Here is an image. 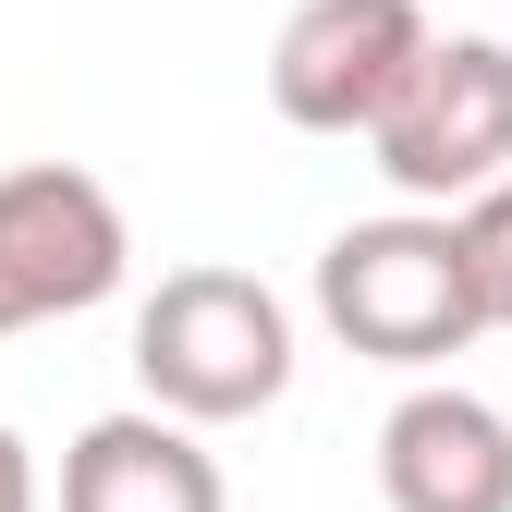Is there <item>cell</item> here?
Returning <instances> with one entry per match:
<instances>
[{"mask_svg":"<svg viewBox=\"0 0 512 512\" xmlns=\"http://www.w3.org/2000/svg\"><path fill=\"white\" fill-rule=\"evenodd\" d=\"M317 330L366 366H403V378H439L452 354L488 342L476 317V281H464V244L439 208H391V220H342L317 244Z\"/></svg>","mask_w":512,"mask_h":512,"instance_id":"6da1fadb","label":"cell"},{"mask_svg":"<svg viewBox=\"0 0 512 512\" xmlns=\"http://www.w3.org/2000/svg\"><path fill=\"white\" fill-rule=\"evenodd\" d=\"M135 378L171 427H244L293 391V305L256 269H171L135 305Z\"/></svg>","mask_w":512,"mask_h":512,"instance_id":"7a4b0ae2","label":"cell"},{"mask_svg":"<svg viewBox=\"0 0 512 512\" xmlns=\"http://www.w3.org/2000/svg\"><path fill=\"white\" fill-rule=\"evenodd\" d=\"M122 269H135V232H122V196L98 171H74V159L0 171V342L110 305Z\"/></svg>","mask_w":512,"mask_h":512,"instance_id":"277c9868","label":"cell"},{"mask_svg":"<svg viewBox=\"0 0 512 512\" xmlns=\"http://www.w3.org/2000/svg\"><path fill=\"white\" fill-rule=\"evenodd\" d=\"M439 220H452V244H464V281H476V317H488V330H512V171L488 183V196L439 208Z\"/></svg>","mask_w":512,"mask_h":512,"instance_id":"ba28073f","label":"cell"},{"mask_svg":"<svg viewBox=\"0 0 512 512\" xmlns=\"http://www.w3.org/2000/svg\"><path fill=\"white\" fill-rule=\"evenodd\" d=\"M61 512H232L220 488V452L196 427H171V415H98L74 427V452H61Z\"/></svg>","mask_w":512,"mask_h":512,"instance_id":"52a82bcc","label":"cell"},{"mask_svg":"<svg viewBox=\"0 0 512 512\" xmlns=\"http://www.w3.org/2000/svg\"><path fill=\"white\" fill-rule=\"evenodd\" d=\"M366 159L403 208H464L512 171V37H427L391 110L366 122Z\"/></svg>","mask_w":512,"mask_h":512,"instance_id":"3957f363","label":"cell"},{"mask_svg":"<svg viewBox=\"0 0 512 512\" xmlns=\"http://www.w3.org/2000/svg\"><path fill=\"white\" fill-rule=\"evenodd\" d=\"M0 512H37V452L0 427Z\"/></svg>","mask_w":512,"mask_h":512,"instance_id":"9c48e42d","label":"cell"},{"mask_svg":"<svg viewBox=\"0 0 512 512\" xmlns=\"http://www.w3.org/2000/svg\"><path fill=\"white\" fill-rule=\"evenodd\" d=\"M439 25L415 0H293L269 37V110L293 135H366Z\"/></svg>","mask_w":512,"mask_h":512,"instance_id":"5b68a950","label":"cell"},{"mask_svg":"<svg viewBox=\"0 0 512 512\" xmlns=\"http://www.w3.org/2000/svg\"><path fill=\"white\" fill-rule=\"evenodd\" d=\"M378 500L391 512H512V415L464 378H415L378 415Z\"/></svg>","mask_w":512,"mask_h":512,"instance_id":"8992f818","label":"cell"}]
</instances>
